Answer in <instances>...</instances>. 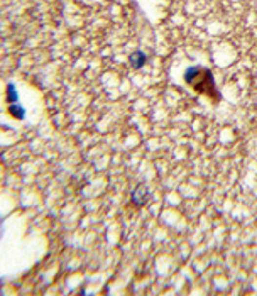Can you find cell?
Returning <instances> with one entry per match:
<instances>
[{
	"mask_svg": "<svg viewBox=\"0 0 257 296\" xmlns=\"http://www.w3.org/2000/svg\"><path fill=\"white\" fill-rule=\"evenodd\" d=\"M185 81L188 87L193 88V91H196L198 95H205L214 103H218L222 100L220 90L215 85L214 73L205 66H192V68L186 69Z\"/></svg>",
	"mask_w": 257,
	"mask_h": 296,
	"instance_id": "cell-1",
	"label": "cell"
},
{
	"mask_svg": "<svg viewBox=\"0 0 257 296\" xmlns=\"http://www.w3.org/2000/svg\"><path fill=\"white\" fill-rule=\"evenodd\" d=\"M148 198H149L148 186H146L144 183H141L134 190V193H132V203H134V205H137V206H142L146 202H148Z\"/></svg>",
	"mask_w": 257,
	"mask_h": 296,
	"instance_id": "cell-2",
	"label": "cell"
},
{
	"mask_svg": "<svg viewBox=\"0 0 257 296\" xmlns=\"http://www.w3.org/2000/svg\"><path fill=\"white\" fill-rule=\"evenodd\" d=\"M9 112H10V115H12L14 118H17V120H22V118L25 117L24 109H22L21 105H17V103H10V107H9Z\"/></svg>",
	"mask_w": 257,
	"mask_h": 296,
	"instance_id": "cell-4",
	"label": "cell"
},
{
	"mask_svg": "<svg viewBox=\"0 0 257 296\" xmlns=\"http://www.w3.org/2000/svg\"><path fill=\"white\" fill-rule=\"evenodd\" d=\"M7 98H9L10 103H16L17 102V91H16V88H14L12 83L7 85Z\"/></svg>",
	"mask_w": 257,
	"mask_h": 296,
	"instance_id": "cell-5",
	"label": "cell"
},
{
	"mask_svg": "<svg viewBox=\"0 0 257 296\" xmlns=\"http://www.w3.org/2000/svg\"><path fill=\"white\" fill-rule=\"evenodd\" d=\"M146 61H148V56H146L142 51H135V53L130 54V58H128V63L132 65V68H142V66L146 65Z\"/></svg>",
	"mask_w": 257,
	"mask_h": 296,
	"instance_id": "cell-3",
	"label": "cell"
}]
</instances>
